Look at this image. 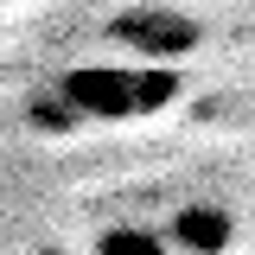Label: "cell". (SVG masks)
I'll return each instance as SVG.
<instances>
[{
  "label": "cell",
  "instance_id": "obj_1",
  "mask_svg": "<svg viewBox=\"0 0 255 255\" xmlns=\"http://www.w3.org/2000/svg\"><path fill=\"white\" fill-rule=\"evenodd\" d=\"M58 96L77 109V122H140L179 96V70L159 64H77L58 77Z\"/></svg>",
  "mask_w": 255,
  "mask_h": 255
},
{
  "label": "cell",
  "instance_id": "obj_2",
  "mask_svg": "<svg viewBox=\"0 0 255 255\" xmlns=\"http://www.w3.org/2000/svg\"><path fill=\"white\" fill-rule=\"evenodd\" d=\"M109 32L128 45V58H134V64H159V70H172V64L198 45V26H191L185 13H159V6L122 13V19H109Z\"/></svg>",
  "mask_w": 255,
  "mask_h": 255
},
{
  "label": "cell",
  "instance_id": "obj_3",
  "mask_svg": "<svg viewBox=\"0 0 255 255\" xmlns=\"http://www.w3.org/2000/svg\"><path fill=\"white\" fill-rule=\"evenodd\" d=\"M166 243L179 255H223L236 243V217L223 204H179L172 223H166Z\"/></svg>",
  "mask_w": 255,
  "mask_h": 255
},
{
  "label": "cell",
  "instance_id": "obj_4",
  "mask_svg": "<svg viewBox=\"0 0 255 255\" xmlns=\"http://www.w3.org/2000/svg\"><path fill=\"white\" fill-rule=\"evenodd\" d=\"M96 255H172V243L153 236V230H140V223H109L96 236Z\"/></svg>",
  "mask_w": 255,
  "mask_h": 255
}]
</instances>
